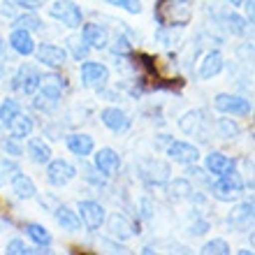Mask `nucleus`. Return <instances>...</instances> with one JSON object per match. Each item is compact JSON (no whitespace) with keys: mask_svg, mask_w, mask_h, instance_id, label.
I'll use <instances>...</instances> for the list:
<instances>
[{"mask_svg":"<svg viewBox=\"0 0 255 255\" xmlns=\"http://www.w3.org/2000/svg\"><path fill=\"white\" fill-rule=\"evenodd\" d=\"M193 0H158L153 7V19L162 28H186L193 21Z\"/></svg>","mask_w":255,"mask_h":255,"instance_id":"1","label":"nucleus"},{"mask_svg":"<svg viewBox=\"0 0 255 255\" xmlns=\"http://www.w3.org/2000/svg\"><path fill=\"white\" fill-rule=\"evenodd\" d=\"M49 16L70 30H79L84 23V9L74 0H54L49 7Z\"/></svg>","mask_w":255,"mask_h":255,"instance_id":"2","label":"nucleus"},{"mask_svg":"<svg viewBox=\"0 0 255 255\" xmlns=\"http://www.w3.org/2000/svg\"><path fill=\"white\" fill-rule=\"evenodd\" d=\"M79 79L84 88L93 91H105L109 84V67L100 61H81L79 65Z\"/></svg>","mask_w":255,"mask_h":255,"instance_id":"3","label":"nucleus"},{"mask_svg":"<svg viewBox=\"0 0 255 255\" xmlns=\"http://www.w3.org/2000/svg\"><path fill=\"white\" fill-rule=\"evenodd\" d=\"M167 188V197L172 202H195V204H204L207 202V195H202L200 190H195L193 181L188 176H176V179H169L165 183Z\"/></svg>","mask_w":255,"mask_h":255,"instance_id":"4","label":"nucleus"},{"mask_svg":"<svg viewBox=\"0 0 255 255\" xmlns=\"http://www.w3.org/2000/svg\"><path fill=\"white\" fill-rule=\"evenodd\" d=\"M40 84H42V72H40V67L33 65V63H21L19 70L12 77V88L21 91L28 98H33L37 93Z\"/></svg>","mask_w":255,"mask_h":255,"instance_id":"5","label":"nucleus"},{"mask_svg":"<svg viewBox=\"0 0 255 255\" xmlns=\"http://www.w3.org/2000/svg\"><path fill=\"white\" fill-rule=\"evenodd\" d=\"M77 214H79V218H81V228L88 230V232H98L100 228H105L107 209L102 207L98 200H79Z\"/></svg>","mask_w":255,"mask_h":255,"instance_id":"6","label":"nucleus"},{"mask_svg":"<svg viewBox=\"0 0 255 255\" xmlns=\"http://www.w3.org/2000/svg\"><path fill=\"white\" fill-rule=\"evenodd\" d=\"M139 176L146 186H165L172 179V167L167 160L160 158H146L139 162Z\"/></svg>","mask_w":255,"mask_h":255,"instance_id":"7","label":"nucleus"},{"mask_svg":"<svg viewBox=\"0 0 255 255\" xmlns=\"http://www.w3.org/2000/svg\"><path fill=\"white\" fill-rule=\"evenodd\" d=\"M165 155H167L172 162H176V165H195V162H200L202 153L200 148L195 146L193 141H183V139H172L165 144Z\"/></svg>","mask_w":255,"mask_h":255,"instance_id":"8","label":"nucleus"},{"mask_svg":"<svg viewBox=\"0 0 255 255\" xmlns=\"http://www.w3.org/2000/svg\"><path fill=\"white\" fill-rule=\"evenodd\" d=\"M214 109L218 114H228V116H249L253 112L249 98L237 93H218L214 98Z\"/></svg>","mask_w":255,"mask_h":255,"instance_id":"9","label":"nucleus"},{"mask_svg":"<svg viewBox=\"0 0 255 255\" xmlns=\"http://www.w3.org/2000/svg\"><path fill=\"white\" fill-rule=\"evenodd\" d=\"M33 56L37 58L40 65L49 67V70H63V67L67 65V61H70L65 47H58L54 42H42V44H37Z\"/></svg>","mask_w":255,"mask_h":255,"instance_id":"10","label":"nucleus"},{"mask_svg":"<svg viewBox=\"0 0 255 255\" xmlns=\"http://www.w3.org/2000/svg\"><path fill=\"white\" fill-rule=\"evenodd\" d=\"M77 176V167L65 158H51L47 162V183L54 188H65Z\"/></svg>","mask_w":255,"mask_h":255,"instance_id":"11","label":"nucleus"},{"mask_svg":"<svg viewBox=\"0 0 255 255\" xmlns=\"http://www.w3.org/2000/svg\"><path fill=\"white\" fill-rule=\"evenodd\" d=\"M105 225H107V235L119 239V242H128V239H132V237H137L141 232L139 225H134L126 214H121V211L107 216V218H105Z\"/></svg>","mask_w":255,"mask_h":255,"instance_id":"12","label":"nucleus"},{"mask_svg":"<svg viewBox=\"0 0 255 255\" xmlns=\"http://www.w3.org/2000/svg\"><path fill=\"white\" fill-rule=\"evenodd\" d=\"M93 167L100 172V176L105 179H114L119 172H121V155L116 153L114 148L102 146L98 151H93Z\"/></svg>","mask_w":255,"mask_h":255,"instance_id":"13","label":"nucleus"},{"mask_svg":"<svg viewBox=\"0 0 255 255\" xmlns=\"http://www.w3.org/2000/svg\"><path fill=\"white\" fill-rule=\"evenodd\" d=\"M65 91H67V79L58 74V70H51V72L44 74L40 88H37V93H40L42 98H47V100L56 102V105L63 100V93H65Z\"/></svg>","mask_w":255,"mask_h":255,"instance_id":"14","label":"nucleus"},{"mask_svg":"<svg viewBox=\"0 0 255 255\" xmlns=\"http://www.w3.org/2000/svg\"><path fill=\"white\" fill-rule=\"evenodd\" d=\"M223 70H225V56H223L221 49H209L207 54L202 56V61L197 63V77L202 81L214 79Z\"/></svg>","mask_w":255,"mask_h":255,"instance_id":"15","label":"nucleus"},{"mask_svg":"<svg viewBox=\"0 0 255 255\" xmlns=\"http://www.w3.org/2000/svg\"><path fill=\"white\" fill-rule=\"evenodd\" d=\"M100 121H102V126L107 128L109 132H114V134L128 132L130 126H132V119H130L121 107H105L100 112Z\"/></svg>","mask_w":255,"mask_h":255,"instance_id":"16","label":"nucleus"},{"mask_svg":"<svg viewBox=\"0 0 255 255\" xmlns=\"http://www.w3.org/2000/svg\"><path fill=\"white\" fill-rule=\"evenodd\" d=\"M179 130L188 137H200V139H207V119H204V112L202 109H190L179 119Z\"/></svg>","mask_w":255,"mask_h":255,"instance_id":"17","label":"nucleus"},{"mask_svg":"<svg viewBox=\"0 0 255 255\" xmlns=\"http://www.w3.org/2000/svg\"><path fill=\"white\" fill-rule=\"evenodd\" d=\"M7 47L12 49L16 56H23V58H28V56L35 54V47H37V42H35L33 33L30 30H26V28H12V33H9V37H7Z\"/></svg>","mask_w":255,"mask_h":255,"instance_id":"18","label":"nucleus"},{"mask_svg":"<svg viewBox=\"0 0 255 255\" xmlns=\"http://www.w3.org/2000/svg\"><path fill=\"white\" fill-rule=\"evenodd\" d=\"M81 37L86 40V44L91 49H98V51H102V49L109 47V40H112V35H109V28L102 26V23H95V21H91V23H81Z\"/></svg>","mask_w":255,"mask_h":255,"instance_id":"19","label":"nucleus"},{"mask_svg":"<svg viewBox=\"0 0 255 255\" xmlns=\"http://www.w3.org/2000/svg\"><path fill=\"white\" fill-rule=\"evenodd\" d=\"M65 146L72 155L79 160H86L88 155L95 151V139L88 132H67L65 134Z\"/></svg>","mask_w":255,"mask_h":255,"instance_id":"20","label":"nucleus"},{"mask_svg":"<svg viewBox=\"0 0 255 255\" xmlns=\"http://www.w3.org/2000/svg\"><path fill=\"white\" fill-rule=\"evenodd\" d=\"M23 151L28 153V158L35 162V165H47L51 158H54V151H51V144H49L44 137H28Z\"/></svg>","mask_w":255,"mask_h":255,"instance_id":"21","label":"nucleus"},{"mask_svg":"<svg viewBox=\"0 0 255 255\" xmlns=\"http://www.w3.org/2000/svg\"><path fill=\"white\" fill-rule=\"evenodd\" d=\"M51 214H54L56 225L61 230H65V232H79L81 230V218L77 214V209L67 207V204H56L51 209Z\"/></svg>","mask_w":255,"mask_h":255,"instance_id":"22","label":"nucleus"},{"mask_svg":"<svg viewBox=\"0 0 255 255\" xmlns=\"http://www.w3.org/2000/svg\"><path fill=\"white\" fill-rule=\"evenodd\" d=\"M9 188H12V195L16 200H35L37 197V186H35L33 176L26 174V172H19V174L14 176L12 181H9Z\"/></svg>","mask_w":255,"mask_h":255,"instance_id":"23","label":"nucleus"},{"mask_svg":"<svg viewBox=\"0 0 255 255\" xmlns=\"http://www.w3.org/2000/svg\"><path fill=\"white\" fill-rule=\"evenodd\" d=\"M207 190L211 193V197H214L216 202H225V204H230V202H237L244 195V193H239L237 188H232V186H230L225 179H221V176H214V179L209 181Z\"/></svg>","mask_w":255,"mask_h":255,"instance_id":"24","label":"nucleus"},{"mask_svg":"<svg viewBox=\"0 0 255 255\" xmlns=\"http://www.w3.org/2000/svg\"><path fill=\"white\" fill-rule=\"evenodd\" d=\"M253 209H255V204H253V200H244V202H239L232 211L228 214V228H232V230H242V228H246L251 221H253Z\"/></svg>","mask_w":255,"mask_h":255,"instance_id":"25","label":"nucleus"},{"mask_svg":"<svg viewBox=\"0 0 255 255\" xmlns=\"http://www.w3.org/2000/svg\"><path fill=\"white\" fill-rule=\"evenodd\" d=\"M232 165H237V158H230V155H225L223 151H209V153L204 155V169H207L211 176H221L223 172L228 167H232Z\"/></svg>","mask_w":255,"mask_h":255,"instance_id":"26","label":"nucleus"},{"mask_svg":"<svg viewBox=\"0 0 255 255\" xmlns=\"http://www.w3.org/2000/svg\"><path fill=\"white\" fill-rule=\"evenodd\" d=\"M23 232H26V237L35 244V246H37V249H44V251H49V253H51L54 237H51V232H49L44 225H40V223H26Z\"/></svg>","mask_w":255,"mask_h":255,"instance_id":"27","label":"nucleus"},{"mask_svg":"<svg viewBox=\"0 0 255 255\" xmlns=\"http://www.w3.org/2000/svg\"><path fill=\"white\" fill-rule=\"evenodd\" d=\"M35 130V121L30 114H23V112H19V114L14 116V121L9 123V128H7V132L12 134V137H16V139H28L30 134H33Z\"/></svg>","mask_w":255,"mask_h":255,"instance_id":"28","label":"nucleus"},{"mask_svg":"<svg viewBox=\"0 0 255 255\" xmlns=\"http://www.w3.org/2000/svg\"><path fill=\"white\" fill-rule=\"evenodd\" d=\"M223 23H225V30H228L230 35H235V37H244L251 28V23L246 21V16L239 14L237 9H230V12L223 14Z\"/></svg>","mask_w":255,"mask_h":255,"instance_id":"29","label":"nucleus"},{"mask_svg":"<svg viewBox=\"0 0 255 255\" xmlns=\"http://www.w3.org/2000/svg\"><path fill=\"white\" fill-rule=\"evenodd\" d=\"M65 51H67V56H72L74 61L81 63L88 58L91 47H88L86 40H84L79 33H72V35H67V40H65Z\"/></svg>","mask_w":255,"mask_h":255,"instance_id":"30","label":"nucleus"},{"mask_svg":"<svg viewBox=\"0 0 255 255\" xmlns=\"http://www.w3.org/2000/svg\"><path fill=\"white\" fill-rule=\"evenodd\" d=\"M12 28H26L30 33H40L44 28V21L40 19L37 12H30V9H23L12 19Z\"/></svg>","mask_w":255,"mask_h":255,"instance_id":"31","label":"nucleus"},{"mask_svg":"<svg viewBox=\"0 0 255 255\" xmlns=\"http://www.w3.org/2000/svg\"><path fill=\"white\" fill-rule=\"evenodd\" d=\"M216 132H218L221 139L230 141V139H237V137L242 134V126H239L235 119H230L228 114H221V119L216 121Z\"/></svg>","mask_w":255,"mask_h":255,"instance_id":"32","label":"nucleus"},{"mask_svg":"<svg viewBox=\"0 0 255 255\" xmlns=\"http://www.w3.org/2000/svg\"><path fill=\"white\" fill-rule=\"evenodd\" d=\"M21 172V165H19V158H12V155H5L0 158V188L9 186L14 176Z\"/></svg>","mask_w":255,"mask_h":255,"instance_id":"33","label":"nucleus"},{"mask_svg":"<svg viewBox=\"0 0 255 255\" xmlns=\"http://www.w3.org/2000/svg\"><path fill=\"white\" fill-rule=\"evenodd\" d=\"M19 112H23V109H21V102L14 100V98H5V100L0 102V126L7 130Z\"/></svg>","mask_w":255,"mask_h":255,"instance_id":"34","label":"nucleus"},{"mask_svg":"<svg viewBox=\"0 0 255 255\" xmlns=\"http://www.w3.org/2000/svg\"><path fill=\"white\" fill-rule=\"evenodd\" d=\"M109 51L114 56H119V58H126V56H132L134 47L130 44V40H128L123 33H116L114 35V40H109Z\"/></svg>","mask_w":255,"mask_h":255,"instance_id":"35","label":"nucleus"},{"mask_svg":"<svg viewBox=\"0 0 255 255\" xmlns=\"http://www.w3.org/2000/svg\"><path fill=\"white\" fill-rule=\"evenodd\" d=\"M5 253L7 255H30V253H49V251H44V249H30L23 239L14 237V239H9V242H7Z\"/></svg>","mask_w":255,"mask_h":255,"instance_id":"36","label":"nucleus"},{"mask_svg":"<svg viewBox=\"0 0 255 255\" xmlns=\"http://www.w3.org/2000/svg\"><path fill=\"white\" fill-rule=\"evenodd\" d=\"M200 253L202 255H230L232 253V246L223 237H218V239H211V242L204 244L200 249Z\"/></svg>","mask_w":255,"mask_h":255,"instance_id":"37","label":"nucleus"},{"mask_svg":"<svg viewBox=\"0 0 255 255\" xmlns=\"http://www.w3.org/2000/svg\"><path fill=\"white\" fill-rule=\"evenodd\" d=\"M95 246L100 251H105V253H128V246L123 242H119V239H114V237H98L95 239Z\"/></svg>","mask_w":255,"mask_h":255,"instance_id":"38","label":"nucleus"},{"mask_svg":"<svg viewBox=\"0 0 255 255\" xmlns=\"http://www.w3.org/2000/svg\"><path fill=\"white\" fill-rule=\"evenodd\" d=\"M197 211V209H195ZM209 230H211V221H209L207 216H202L200 211L193 216V223L188 225V235L193 237H202V235H207Z\"/></svg>","mask_w":255,"mask_h":255,"instance_id":"39","label":"nucleus"},{"mask_svg":"<svg viewBox=\"0 0 255 255\" xmlns=\"http://www.w3.org/2000/svg\"><path fill=\"white\" fill-rule=\"evenodd\" d=\"M0 148H2L7 155H12V158H21V155L26 153V151H23V144H21V139H16V137H12V134L0 139Z\"/></svg>","mask_w":255,"mask_h":255,"instance_id":"40","label":"nucleus"},{"mask_svg":"<svg viewBox=\"0 0 255 255\" xmlns=\"http://www.w3.org/2000/svg\"><path fill=\"white\" fill-rule=\"evenodd\" d=\"M109 7H116V9H123L128 14H141L144 5H141L139 0H105Z\"/></svg>","mask_w":255,"mask_h":255,"instance_id":"41","label":"nucleus"},{"mask_svg":"<svg viewBox=\"0 0 255 255\" xmlns=\"http://www.w3.org/2000/svg\"><path fill=\"white\" fill-rule=\"evenodd\" d=\"M186 176H188L190 181L204 183V186H209V181H211V174H209L204 167H200L197 162H195V165H186Z\"/></svg>","mask_w":255,"mask_h":255,"instance_id":"42","label":"nucleus"},{"mask_svg":"<svg viewBox=\"0 0 255 255\" xmlns=\"http://www.w3.org/2000/svg\"><path fill=\"white\" fill-rule=\"evenodd\" d=\"M155 37H158V42H162L165 47H172V44L179 40V28H162V26H158Z\"/></svg>","mask_w":255,"mask_h":255,"instance_id":"43","label":"nucleus"},{"mask_svg":"<svg viewBox=\"0 0 255 255\" xmlns=\"http://www.w3.org/2000/svg\"><path fill=\"white\" fill-rule=\"evenodd\" d=\"M84 179H86L88 183H91V186H98V188H100V186H105V181H107V179H105V176H100V172H98V169L93 167V165H84Z\"/></svg>","mask_w":255,"mask_h":255,"instance_id":"44","label":"nucleus"},{"mask_svg":"<svg viewBox=\"0 0 255 255\" xmlns=\"http://www.w3.org/2000/svg\"><path fill=\"white\" fill-rule=\"evenodd\" d=\"M153 211H155L153 200H151L148 195L139 197V218L141 221H151V218H153Z\"/></svg>","mask_w":255,"mask_h":255,"instance_id":"45","label":"nucleus"},{"mask_svg":"<svg viewBox=\"0 0 255 255\" xmlns=\"http://www.w3.org/2000/svg\"><path fill=\"white\" fill-rule=\"evenodd\" d=\"M14 5L19 7L21 12L23 9H30V12H37V9H42V7L47 5V0H12Z\"/></svg>","mask_w":255,"mask_h":255,"instance_id":"46","label":"nucleus"},{"mask_svg":"<svg viewBox=\"0 0 255 255\" xmlns=\"http://www.w3.org/2000/svg\"><path fill=\"white\" fill-rule=\"evenodd\" d=\"M19 12H21V9H19L16 5H14L12 0H2V2H0V14H2V16H5L7 21H12Z\"/></svg>","mask_w":255,"mask_h":255,"instance_id":"47","label":"nucleus"},{"mask_svg":"<svg viewBox=\"0 0 255 255\" xmlns=\"http://www.w3.org/2000/svg\"><path fill=\"white\" fill-rule=\"evenodd\" d=\"M242 7H244V16H246V21H249L251 26H253V19H255V0H244Z\"/></svg>","mask_w":255,"mask_h":255,"instance_id":"48","label":"nucleus"},{"mask_svg":"<svg viewBox=\"0 0 255 255\" xmlns=\"http://www.w3.org/2000/svg\"><path fill=\"white\" fill-rule=\"evenodd\" d=\"M225 2H228V5H232V7H242L244 0H225Z\"/></svg>","mask_w":255,"mask_h":255,"instance_id":"49","label":"nucleus"}]
</instances>
